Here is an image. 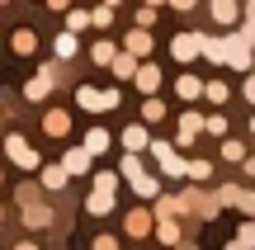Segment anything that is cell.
<instances>
[{"label": "cell", "mask_w": 255, "mask_h": 250, "mask_svg": "<svg viewBox=\"0 0 255 250\" xmlns=\"http://www.w3.org/2000/svg\"><path fill=\"white\" fill-rule=\"evenodd\" d=\"M5 151H9V161H14L19 170H43V156H38L19 132H9V137H5Z\"/></svg>", "instance_id": "6da1fadb"}, {"label": "cell", "mask_w": 255, "mask_h": 250, "mask_svg": "<svg viewBox=\"0 0 255 250\" xmlns=\"http://www.w3.org/2000/svg\"><path fill=\"white\" fill-rule=\"evenodd\" d=\"M151 156L161 161V175H175V179H184V175H189V161H180V156H175V147H170V142H151Z\"/></svg>", "instance_id": "7a4b0ae2"}, {"label": "cell", "mask_w": 255, "mask_h": 250, "mask_svg": "<svg viewBox=\"0 0 255 250\" xmlns=\"http://www.w3.org/2000/svg\"><path fill=\"white\" fill-rule=\"evenodd\" d=\"M222 62L237 66V71H246V66H251V43L241 33H227V38H222Z\"/></svg>", "instance_id": "3957f363"}, {"label": "cell", "mask_w": 255, "mask_h": 250, "mask_svg": "<svg viewBox=\"0 0 255 250\" xmlns=\"http://www.w3.org/2000/svg\"><path fill=\"white\" fill-rule=\"evenodd\" d=\"M170 57H175V62H194V57H203V33H180V38H170Z\"/></svg>", "instance_id": "277c9868"}, {"label": "cell", "mask_w": 255, "mask_h": 250, "mask_svg": "<svg viewBox=\"0 0 255 250\" xmlns=\"http://www.w3.org/2000/svg\"><path fill=\"white\" fill-rule=\"evenodd\" d=\"M132 85H137V90L146 94V99H151V94L161 90V66H151V62H142V66H137V76H132Z\"/></svg>", "instance_id": "5b68a950"}, {"label": "cell", "mask_w": 255, "mask_h": 250, "mask_svg": "<svg viewBox=\"0 0 255 250\" xmlns=\"http://www.w3.org/2000/svg\"><path fill=\"white\" fill-rule=\"evenodd\" d=\"M24 227H28V232H43V227H52V208L38 203V198H33V203H24Z\"/></svg>", "instance_id": "8992f818"}, {"label": "cell", "mask_w": 255, "mask_h": 250, "mask_svg": "<svg viewBox=\"0 0 255 250\" xmlns=\"http://www.w3.org/2000/svg\"><path fill=\"white\" fill-rule=\"evenodd\" d=\"M119 137H123V147L132 151V156L151 151V137H146V123H132V128H123V132H119Z\"/></svg>", "instance_id": "52a82bcc"}, {"label": "cell", "mask_w": 255, "mask_h": 250, "mask_svg": "<svg viewBox=\"0 0 255 250\" xmlns=\"http://www.w3.org/2000/svg\"><path fill=\"white\" fill-rule=\"evenodd\" d=\"M52 81H57V66H43V71H38L33 81L24 85V94H28V99H47V90H52Z\"/></svg>", "instance_id": "ba28073f"}, {"label": "cell", "mask_w": 255, "mask_h": 250, "mask_svg": "<svg viewBox=\"0 0 255 250\" xmlns=\"http://www.w3.org/2000/svg\"><path fill=\"white\" fill-rule=\"evenodd\" d=\"M90 161H95V156H90L85 147H71V151L62 156V166H66V175L76 179V175H90Z\"/></svg>", "instance_id": "9c48e42d"}, {"label": "cell", "mask_w": 255, "mask_h": 250, "mask_svg": "<svg viewBox=\"0 0 255 250\" xmlns=\"http://www.w3.org/2000/svg\"><path fill=\"white\" fill-rule=\"evenodd\" d=\"M76 104H81L85 113H104V109H109L104 90H95V85H81V90H76Z\"/></svg>", "instance_id": "30bf717a"}, {"label": "cell", "mask_w": 255, "mask_h": 250, "mask_svg": "<svg viewBox=\"0 0 255 250\" xmlns=\"http://www.w3.org/2000/svg\"><path fill=\"white\" fill-rule=\"evenodd\" d=\"M123 52H132L137 62H142V57H151V33H146V28H132V33L123 38Z\"/></svg>", "instance_id": "8fae6325"}, {"label": "cell", "mask_w": 255, "mask_h": 250, "mask_svg": "<svg viewBox=\"0 0 255 250\" xmlns=\"http://www.w3.org/2000/svg\"><path fill=\"white\" fill-rule=\"evenodd\" d=\"M199 132H203V113H180V132H175V142H180V147H189Z\"/></svg>", "instance_id": "7c38bea8"}, {"label": "cell", "mask_w": 255, "mask_h": 250, "mask_svg": "<svg viewBox=\"0 0 255 250\" xmlns=\"http://www.w3.org/2000/svg\"><path fill=\"white\" fill-rule=\"evenodd\" d=\"M208 9H213V19H218L222 28H232V24L241 19V5H237V0H213Z\"/></svg>", "instance_id": "4fadbf2b"}, {"label": "cell", "mask_w": 255, "mask_h": 250, "mask_svg": "<svg viewBox=\"0 0 255 250\" xmlns=\"http://www.w3.org/2000/svg\"><path fill=\"white\" fill-rule=\"evenodd\" d=\"M52 52H57V62H71V57L81 52V38L62 28V33H57V43H52Z\"/></svg>", "instance_id": "5bb4252c"}, {"label": "cell", "mask_w": 255, "mask_h": 250, "mask_svg": "<svg viewBox=\"0 0 255 250\" xmlns=\"http://www.w3.org/2000/svg\"><path fill=\"white\" fill-rule=\"evenodd\" d=\"M43 128L52 132V137H66V132H71V113H66V109H47Z\"/></svg>", "instance_id": "9a60e30c"}, {"label": "cell", "mask_w": 255, "mask_h": 250, "mask_svg": "<svg viewBox=\"0 0 255 250\" xmlns=\"http://www.w3.org/2000/svg\"><path fill=\"white\" fill-rule=\"evenodd\" d=\"M109 128H90V132H85V142H81V147L85 151H90V156H104V151H109Z\"/></svg>", "instance_id": "2e32d148"}, {"label": "cell", "mask_w": 255, "mask_h": 250, "mask_svg": "<svg viewBox=\"0 0 255 250\" xmlns=\"http://www.w3.org/2000/svg\"><path fill=\"white\" fill-rule=\"evenodd\" d=\"M156 232V217L146 213V208H137V213H128V236H146Z\"/></svg>", "instance_id": "e0dca14e"}, {"label": "cell", "mask_w": 255, "mask_h": 250, "mask_svg": "<svg viewBox=\"0 0 255 250\" xmlns=\"http://www.w3.org/2000/svg\"><path fill=\"white\" fill-rule=\"evenodd\" d=\"M85 213H90V217L114 213V194H100V189H90V198H85Z\"/></svg>", "instance_id": "ac0fdd59"}, {"label": "cell", "mask_w": 255, "mask_h": 250, "mask_svg": "<svg viewBox=\"0 0 255 250\" xmlns=\"http://www.w3.org/2000/svg\"><path fill=\"white\" fill-rule=\"evenodd\" d=\"M114 57H119V47H114V38H100V43L90 47V62H95V66H114Z\"/></svg>", "instance_id": "d6986e66"}, {"label": "cell", "mask_w": 255, "mask_h": 250, "mask_svg": "<svg viewBox=\"0 0 255 250\" xmlns=\"http://www.w3.org/2000/svg\"><path fill=\"white\" fill-rule=\"evenodd\" d=\"M132 194L137 198H161V179H156V175H137L132 179Z\"/></svg>", "instance_id": "ffe728a7"}, {"label": "cell", "mask_w": 255, "mask_h": 250, "mask_svg": "<svg viewBox=\"0 0 255 250\" xmlns=\"http://www.w3.org/2000/svg\"><path fill=\"white\" fill-rule=\"evenodd\" d=\"M137 66H142V62H137L132 52H119V57H114V76H119V81H132Z\"/></svg>", "instance_id": "44dd1931"}, {"label": "cell", "mask_w": 255, "mask_h": 250, "mask_svg": "<svg viewBox=\"0 0 255 250\" xmlns=\"http://www.w3.org/2000/svg\"><path fill=\"white\" fill-rule=\"evenodd\" d=\"M175 94H180V99H199L203 81H199V76H180V81H175Z\"/></svg>", "instance_id": "7402d4cb"}, {"label": "cell", "mask_w": 255, "mask_h": 250, "mask_svg": "<svg viewBox=\"0 0 255 250\" xmlns=\"http://www.w3.org/2000/svg\"><path fill=\"white\" fill-rule=\"evenodd\" d=\"M66 166H43V189H66Z\"/></svg>", "instance_id": "603a6c76"}, {"label": "cell", "mask_w": 255, "mask_h": 250, "mask_svg": "<svg viewBox=\"0 0 255 250\" xmlns=\"http://www.w3.org/2000/svg\"><path fill=\"white\" fill-rule=\"evenodd\" d=\"M81 28H95L90 9H66V33H81Z\"/></svg>", "instance_id": "cb8c5ba5"}, {"label": "cell", "mask_w": 255, "mask_h": 250, "mask_svg": "<svg viewBox=\"0 0 255 250\" xmlns=\"http://www.w3.org/2000/svg\"><path fill=\"white\" fill-rule=\"evenodd\" d=\"M14 52H19V57L38 52V33H33V28H19V33H14Z\"/></svg>", "instance_id": "d4e9b609"}, {"label": "cell", "mask_w": 255, "mask_h": 250, "mask_svg": "<svg viewBox=\"0 0 255 250\" xmlns=\"http://www.w3.org/2000/svg\"><path fill=\"white\" fill-rule=\"evenodd\" d=\"M203 99H213V104H227V99H232L227 81H208V85H203Z\"/></svg>", "instance_id": "484cf974"}, {"label": "cell", "mask_w": 255, "mask_h": 250, "mask_svg": "<svg viewBox=\"0 0 255 250\" xmlns=\"http://www.w3.org/2000/svg\"><path fill=\"white\" fill-rule=\"evenodd\" d=\"M119 175H128V179L146 175V170H142V156H132V151H123V166H119Z\"/></svg>", "instance_id": "4316f807"}, {"label": "cell", "mask_w": 255, "mask_h": 250, "mask_svg": "<svg viewBox=\"0 0 255 250\" xmlns=\"http://www.w3.org/2000/svg\"><path fill=\"white\" fill-rule=\"evenodd\" d=\"M203 132H213V137H227V113H208V118H203Z\"/></svg>", "instance_id": "83f0119b"}, {"label": "cell", "mask_w": 255, "mask_h": 250, "mask_svg": "<svg viewBox=\"0 0 255 250\" xmlns=\"http://www.w3.org/2000/svg\"><path fill=\"white\" fill-rule=\"evenodd\" d=\"M95 189H100V194H119V175H114V170H100V175H95Z\"/></svg>", "instance_id": "f1b7e54d"}, {"label": "cell", "mask_w": 255, "mask_h": 250, "mask_svg": "<svg viewBox=\"0 0 255 250\" xmlns=\"http://www.w3.org/2000/svg\"><path fill=\"white\" fill-rule=\"evenodd\" d=\"M156 236H161L165 246H180V227H175V217H170V222H156Z\"/></svg>", "instance_id": "f546056e"}, {"label": "cell", "mask_w": 255, "mask_h": 250, "mask_svg": "<svg viewBox=\"0 0 255 250\" xmlns=\"http://www.w3.org/2000/svg\"><path fill=\"white\" fill-rule=\"evenodd\" d=\"M142 118H146V123H161V118H165V104H161V99H142Z\"/></svg>", "instance_id": "4dcf8cb0"}, {"label": "cell", "mask_w": 255, "mask_h": 250, "mask_svg": "<svg viewBox=\"0 0 255 250\" xmlns=\"http://www.w3.org/2000/svg\"><path fill=\"white\" fill-rule=\"evenodd\" d=\"M222 161H237V166H246V147H241V142H222Z\"/></svg>", "instance_id": "1f68e13d"}, {"label": "cell", "mask_w": 255, "mask_h": 250, "mask_svg": "<svg viewBox=\"0 0 255 250\" xmlns=\"http://www.w3.org/2000/svg\"><path fill=\"white\" fill-rule=\"evenodd\" d=\"M203 57H208V62H222V38H208V33H203Z\"/></svg>", "instance_id": "d6a6232c"}, {"label": "cell", "mask_w": 255, "mask_h": 250, "mask_svg": "<svg viewBox=\"0 0 255 250\" xmlns=\"http://www.w3.org/2000/svg\"><path fill=\"white\" fill-rule=\"evenodd\" d=\"M90 19H95V28H109V24H114V5H100V9H90Z\"/></svg>", "instance_id": "836d02e7"}, {"label": "cell", "mask_w": 255, "mask_h": 250, "mask_svg": "<svg viewBox=\"0 0 255 250\" xmlns=\"http://www.w3.org/2000/svg\"><path fill=\"white\" fill-rule=\"evenodd\" d=\"M151 24H156V9L142 5V9H137V28H146V33H151Z\"/></svg>", "instance_id": "e575fe53"}, {"label": "cell", "mask_w": 255, "mask_h": 250, "mask_svg": "<svg viewBox=\"0 0 255 250\" xmlns=\"http://www.w3.org/2000/svg\"><path fill=\"white\" fill-rule=\"evenodd\" d=\"M208 175H213L208 161H189V179H208Z\"/></svg>", "instance_id": "d590c367"}, {"label": "cell", "mask_w": 255, "mask_h": 250, "mask_svg": "<svg viewBox=\"0 0 255 250\" xmlns=\"http://www.w3.org/2000/svg\"><path fill=\"white\" fill-rule=\"evenodd\" d=\"M237 246H241V250H251V246H255V222H246V227H241V236H237Z\"/></svg>", "instance_id": "8d00e7d4"}, {"label": "cell", "mask_w": 255, "mask_h": 250, "mask_svg": "<svg viewBox=\"0 0 255 250\" xmlns=\"http://www.w3.org/2000/svg\"><path fill=\"white\" fill-rule=\"evenodd\" d=\"M90 250H119V236H95Z\"/></svg>", "instance_id": "74e56055"}, {"label": "cell", "mask_w": 255, "mask_h": 250, "mask_svg": "<svg viewBox=\"0 0 255 250\" xmlns=\"http://www.w3.org/2000/svg\"><path fill=\"white\" fill-rule=\"evenodd\" d=\"M241 14H246V24H255V0H246V5H241Z\"/></svg>", "instance_id": "f35d334b"}, {"label": "cell", "mask_w": 255, "mask_h": 250, "mask_svg": "<svg viewBox=\"0 0 255 250\" xmlns=\"http://www.w3.org/2000/svg\"><path fill=\"white\" fill-rule=\"evenodd\" d=\"M246 99L255 104V76H246Z\"/></svg>", "instance_id": "ab89813d"}, {"label": "cell", "mask_w": 255, "mask_h": 250, "mask_svg": "<svg viewBox=\"0 0 255 250\" xmlns=\"http://www.w3.org/2000/svg\"><path fill=\"white\" fill-rule=\"evenodd\" d=\"M47 9H71V0H47Z\"/></svg>", "instance_id": "60d3db41"}, {"label": "cell", "mask_w": 255, "mask_h": 250, "mask_svg": "<svg viewBox=\"0 0 255 250\" xmlns=\"http://www.w3.org/2000/svg\"><path fill=\"white\" fill-rule=\"evenodd\" d=\"M170 5H175V9H194L199 0H170Z\"/></svg>", "instance_id": "b9f144b4"}, {"label": "cell", "mask_w": 255, "mask_h": 250, "mask_svg": "<svg viewBox=\"0 0 255 250\" xmlns=\"http://www.w3.org/2000/svg\"><path fill=\"white\" fill-rule=\"evenodd\" d=\"M241 38H246V43H255V24H246V28H241Z\"/></svg>", "instance_id": "7bdbcfd3"}, {"label": "cell", "mask_w": 255, "mask_h": 250, "mask_svg": "<svg viewBox=\"0 0 255 250\" xmlns=\"http://www.w3.org/2000/svg\"><path fill=\"white\" fill-rule=\"evenodd\" d=\"M241 170H246V175H255V156H246V166H241Z\"/></svg>", "instance_id": "ee69618b"}, {"label": "cell", "mask_w": 255, "mask_h": 250, "mask_svg": "<svg viewBox=\"0 0 255 250\" xmlns=\"http://www.w3.org/2000/svg\"><path fill=\"white\" fill-rule=\"evenodd\" d=\"M14 250H38V246H33V241H19V246H14Z\"/></svg>", "instance_id": "f6af8a7d"}, {"label": "cell", "mask_w": 255, "mask_h": 250, "mask_svg": "<svg viewBox=\"0 0 255 250\" xmlns=\"http://www.w3.org/2000/svg\"><path fill=\"white\" fill-rule=\"evenodd\" d=\"M104 5H119V0H104Z\"/></svg>", "instance_id": "bcb514c9"}, {"label": "cell", "mask_w": 255, "mask_h": 250, "mask_svg": "<svg viewBox=\"0 0 255 250\" xmlns=\"http://www.w3.org/2000/svg\"><path fill=\"white\" fill-rule=\"evenodd\" d=\"M0 222H5V208H0Z\"/></svg>", "instance_id": "7dc6e473"}, {"label": "cell", "mask_w": 255, "mask_h": 250, "mask_svg": "<svg viewBox=\"0 0 255 250\" xmlns=\"http://www.w3.org/2000/svg\"><path fill=\"white\" fill-rule=\"evenodd\" d=\"M146 5H151V9H156V0H146Z\"/></svg>", "instance_id": "c3c4849f"}, {"label": "cell", "mask_w": 255, "mask_h": 250, "mask_svg": "<svg viewBox=\"0 0 255 250\" xmlns=\"http://www.w3.org/2000/svg\"><path fill=\"white\" fill-rule=\"evenodd\" d=\"M251 132H255V118H251Z\"/></svg>", "instance_id": "681fc988"}, {"label": "cell", "mask_w": 255, "mask_h": 250, "mask_svg": "<svg viewBox=\"0 0 255 250\" xmlns=\"http://www.w3.org/2000/svg\"><path fill=\"white\" fill-rule=\"evenodd\" d=\"M227 250H241V246H227Z\"/></svg>", "instance_id": "f907efd6"}, {"label": "cell", "mask_w": 255, "mask_h": 250, "mask_svg": "<svg viewBox=\"0 0 255 250\" xmlns=\"http://www.w3.org/2000/svg\"><path fill=\"white\" fill-rule=\"evenodd\" d=\"M0 5H5V0H0Z\"/></svg>", "instance_id": "816d5d0a"}]
</instances>
